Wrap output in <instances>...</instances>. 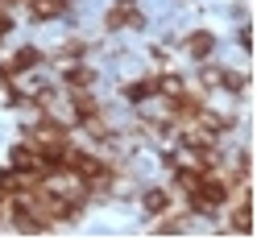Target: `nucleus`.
<instances>
[{"label": "nucleus", "instance_id": "obj_7", "mask_svg": "<svg viewBox=\"0 0 257 240\" xmlns=\"http://www.w3.org/2000/svg\"><path fill=\"white\" fill-rule=\"evenodd\" d=\"M124 100L128 104H146V100H154L158 95V75H150V79H133V83H124Z\"/></svg>", "mask_w": 257, "mask_h": 240}, {"label": "nucleus", "instance_id": "obj_3", "mask_svg": "<svg viewBox=\"0 0 257 240\" xmlns=\"http://www.w3.org/2000/svg\"><path fill=\"white\" fill-rule=\"evenodd\" d=\"M146 17L137 13V5H112L108 9V29H141Z\"/></svg>", "mask_w": 257, "mask_h": 240}, {"label": "nucleus", "instance_id": "obj_4", "mask_svg": "<svg viewBox=\"0 0 257 240\" xmlns=\"http://www.w3.org/2000/svg\"><path fill=\"white\" fill-rule=\"evenodd\" d=\"M38 62H42V50H34V46H21V50L5 62V71H9V79H17V75H25V71H34Z\"/></svg>", "mask_w": 257, "mask_h": 240}, {"label": "nucleus", "instance_id": "obj_5", "mask_svg": "<svg viewBox=\"0 0 257 240\" xmlns=\"http://www.w3.org/2000/svg\"><path fill=\"white\" fill-rule=\"evenodd\" d=\"M9 170H21V174H34L38 178V145H13Z\"/></svg>", "mask_w": 257, "mask_h": 240}, {"label": "nucleus", "instance_id": "obj_14", "mask_svg": "<svg viewBox=\"0 0 257 240\" xmlns=\"http://www.w3.org/2000/svg\"><path fill=\"white\" fill-rule=\"evenodd\" d=\"M83 50H87L83 42H67V46H62V50H58V58H62V62H75V58L83 54Z\"/></svg>", "mask_w": 257, "mask_h": 240}, {"label": "nucleus", "instance_id": "obj_8", "mask_svg": "<svg viewBox=\"0 0 257 240\" xmlns=\"http://www.w3.org/2000/svg\"><path fill=\"white\" fill-rule=\"evenodd\" d=\"M67 9H71V0H29L34 21H54V17H62Z\"/></svg>", "mask_w": 257, "mask_h": 240}, {"label": "nucleus", "instance_id": "obj_9", "mask_svg": "<svg viewBox=\"0 0 257 240\" xmlns=\"http://www.w3.org/2000/svg\"><path fill=\"white\" fill-rule=\"evenodd\" d=\"M67 83L71 87H91L95 83V71L83 67V62H71V67H67Z\"/></svg>", "mask_w": 257, "mask_h": 240}, {"label": "nucleus", "instance_id": "obj_11", "mask_svg": "<svg viewBox=\"0 0 257 240\" xmlns=\"http://www.w3.org/2000/svg\"><path fill=\"white\" fill-rule=\"evenodd\" d=\"M170 207V190H146V211L150 215H162Z\"/></svg>", "mask_w": 257, "mask_h": 240}, {"label": "nucleus", "instance_id": "obj_12", "mask_svg": "<svg viewBox=\"0 0 257 240\" xmlns=\"http://www.w3.org/2000/svg\"><path fill=\"white\" fill-rule=\"evenodd\" d=\"M220 87L224 91H232V95H240L249 87V75H236V71H220Z\"/></svg>", "mask_w": 257, "mask_h": 240}, {"label": "nucleus", "instance_id": "obj_16", "mask_svg": "<svg viewBox=\"0 0 257 240\" xmlns=\"http://www.w3.org/2000/svg\"><path fill=\"white\" fill-rule=\"evenodd\" d=\"M5 83H9V71H5V67H0V87H5Z\"/></svg>", "mask_w": 257, "mask_h": 240}, {"label": "nucleus", "instance_id": "obj_17", "mask_svg": "<svg viewBox=\"0 0 257 240\" xmlns=\"http://www.w3.org/2000/svg\"><path fill=\"white\" fill-rule=\"evenodd\" d=\"M112 5H137V0H112Z\"/></svg>", "mask_w": 257, "mask_h": 240}, {"label": "nucleus", "instance_id": "obj_1", "mask_svg": "<svg viewBox=\"0 0 257 240\" xmlns=\"http://www.w3.org/2000/svg\"><path fill=\"white\" fill-rule=\"evenodd\" d=\"M29 141H34L38 149H46V145H67V129H62L58 120L46 116V120H38L34 129H29Z\"/></svg>", "mask_w": 257, "mask_h": 240}, {"label": "nucleus", "instance_id": "obj_6", "mask_svg": "<svg viewBox=\"0 0 257 240\" xmlns=\"http://www.w3.org/2000/svg\"><path fill=\"white\" fill-rule=\"evenodd\" d=\"M71 108H75L79 124H83V120H91V116H100V100H95L87 87H75V91H71Z\"/></svg>", "mask_w": 257, "mask_h": 240}, {"label": "nucleus", "instance_id": "obj_15", "mask_svg": "<svg viewBox=\"0 0 257 240\" xmlns=\"http://www.w3.org/2000/svg\"><path fill=\"white\" fill-rule=\"evenodd\" d=\"M9 29H13V17H9V9H5V5H0V38H5V34H9Z\"/></svg>", "mask_w": 257, "mask_h": 240}, {"label": "nucleus", "instance_id": "obj_13", "mask_svg": "<svg viewBox=\"0 0 257 240\" xmlns=\"http://www.w3.org/2000/svg\"><path fill=\"white\" fill-rule=\"evenodd\" d=\"M174 232H187V215H166L154 228V236H174Z\"/></svg>", "mask_w": 257, "mask_h": 240}, {"label": "nucleus", "instance_id": "obj_18", "mask_svg": "<svg viewBox=\"0 0 257 240\" xmlns=\"http://www.w3.org/2000/svg\"><path fill=\"white\" fill-rule=\"evenodd\" d=\"M0 215H5V203H0Z\"/></svg>", "mask_w": 257, "mask_h": 240}, {"label": "nucleus", "instance_id": "obj_10", "mask_svg": "<svg viewBox=\"0 0 257 240\" xmlns=\"http://www.w3.org/2000/svg\"><path fill=\"white\" fill-rule=\"evenodd\" d=\"M187 91V83L179 75H158V95H166V100H174V95H183Z\"/></svg>", "mask_w": 257, "mask_h": 240}, {"label": "nucleus", "instance_id": "obj_2", "mask_svg": "<svg viewBox=\"0 0 257 240\" xmlns=\"http://www.w3.org/2000/svg\"><path fill=\"white\" fill-rule=\"evenodd\" d=\"M183 50L195 58V62H207V58H212V50H216V38L207 34V29H195V34L183 38Z\"/></svg>", "mask_w": 257, "mask_h": 240}]
</instances>
